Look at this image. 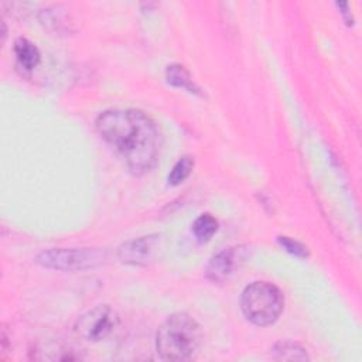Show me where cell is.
Segmentation results:
<instances>
[{
    "label": "cell",
    "instance_id": "cell-1",
    "mask_svg": "<svg viewBox=\"0 0 362 362\" xmlns=\"http://www.w3.org/2000/svg\"><path fill=\"white\" fill-rule=\"evenodd\" d=\"M95 126L100 137L119 154L133 174H146L157 164L161 151V133L146 112L109 109L96 117Z\"/></svg>",
    "mask_w": 362,
    "mask_h": 362
},
{
    "label": "cell",
    "instance_id": "cell-2",
    "mask_svg": "<svg viewBox=\"0 0 362 362\" xmlns=\"http://www.w3.org/2000/svg\"><path fill=\"white\" fill-rule=\"evenodd\" d=\"M201 327L187 313L171 314L156 332V352L161 361L184 362L198 352Z\"/></svg>",
    "mask_w": 362,
    "mask_h": 362
},
{
    "label": "cell",
    "instance_id": "cell-3",
    "mask_svg": "<svg viewBox=\"0 0 362 362\" xmlns=\"http://www.w3.org/2000/svg\"><path fill=\"white\" fill-rule=\"evenodd\" d=\"M243 315L259 327L274 324L284 308V297L280 288L269 281H253L245 287L240 296Z\"/></svg>",
    "mask_w": 362,
    "mask_h": 362
},
{
    "label": "cell",
    "instance_id": "cell-4",
    "mask_svg": "<svg viewBox=\"0 0 362 362\" xmlns=\"http://www.w3.org/2000/svg\"><path fill=\"white\" fill-rule=\"evenodd\" d=\"M106 260V252L96 247H58L41 252L35 262L54 270H85L96 267Z\"/></svg>",
    "mask_w": 362,
    "mask_h": 362
},
{
    "label": "cell",
    "instance_id": "cell-5",
    "mask_svg": "<svg viewBox=\"0 0 362 362\" xmlns=\"http://www.w3.org/2000/svg\"><path fill=\"white\" fill-rule=\"evenodd\" d=\"M119 322L120 318L116 310L107 304H100L88 310L75 321L74 332L83 341L99 342L110 337Z\"/></svg>",
    "mask_w": 362,
    "mask_h": 362
},
{
    "label": "cell",
    "instance_id": "cell-6",
    "mask_svg": "<svg viewBox=\"0 0 362 362\" xmlns=\"http://www.w3.org/2000/svg\"><path fill=\"white\" fill-rule=\"evenodd\" d=\"M247 253L249 250L243 245L229 246L219 250L206 264V277L214 283H223L229 280L242 267Z\"/></svg>",
    "mask_w": 362,
    "mask_h": 362
},
{
    "label": "cell",
    "instance_id": "cell-7",
    "mask_svg": "<svg viewBox=\"0 0 362 362\" xmlns=\"http://www.w3.org/2000/svg\"><path fill=\"white\" fill-rule=\"evenodd\" d=\"M160 247L158 235H147L130 239L120 245L117 256L120 262L132 266H147L151 263Z\"/></svg>",
    "mask_w": 362,
    "mask_h": 362
},
{
    "label": "cell",
    "instance_id": "cell-8",
    "mask_svg": "<svg viewBox=\"0 0 362 362\" xmlns=\"http://www.w3.org/2000/svg\"><path fill=\"white\" fill-rule=\"evenodd\" d=\"M13 49L16 54V59L23 69L33 71L40 64V59H41L40 49L30 40L23 38V37L17 38L14 41Z\"/></svg>",
    "mask_w": 362,
    "mask_h": 362
},
{
    "label": "cell",
    "instance_id": "cell-9",
    "mask_svg": "<svg viewBox=\"0 0 362 362\" xmlns=\"http://www.w3.org/2000/svg\"><path fill=\"white\" fill-rule=\"evenodd\" d=\"M270 355L276 361H307L310 359L307 351L297 342L284 339L276 342L270 348Z\"/></svg>",
    "mask_w": 362,
    "mask_h": 362
},
{
    "label": "cell",
    "instance_id": "cell-10",
    "mask_svg": "<svg viewBox=\"0 0 362 362\" xmlns=\"http://www.w3.org/2000/svg\"><path fill=\"white\" fill-rule=\"evenodd\" d=\"M165 78L167 82L177 86V88H182L191 93L199 95L201 89L199 86L195 83V81L192 79V76L189 75V72L180 64H171L165 68Z\"/></svg>",
    "mask_w": 362,
    "mask_h": 362
},
{
    "label": "cell",
    "instance_id": "cell-11",
    "mask_svg": "<svg viewBox=\"0 0 362 362\" xmlns=\"http://www.w3.org/2000/svg\"><path fill=\"white\" fill-rule=\"evenodd\" d=\"M218 230V221L209 215H199L192 223V233L199 242H208Z\"/></svg>",
    "mask_w": 362,
    "mask_h": 362
},
{
    "label": "cell",
    "instance_id": "cell-12",
    "mask_svg": "<svg viewBox=\"0 0 362 362\" xmlns=\"http://www.w3.org/2000/svg\"><path fill=\"white\" fill-rule=\"evenodd\" d=\"M194 168V158L189 157V156H182L177 160V163L173 165L168 177H167V181L170 185H180L181 182H184L191 171Z\"/></svg>",
    "mask_w": 362,
    "mask_h": 362
},
{
    "label": "cell",
    "instance_id": "cell-13",
    "mask_svg": "<svg viewBox=\"0 0 362 362\" xmlns=\"http://www.w3.org/2000/svg\"><path fill=\"white\" fill-rule=\"evenodd\" d=\"M277 242L286 252H288V253H291L297 257H307L308 256L307 247L301 242H298V240H296L290 236H277Z\"/></svg>",
    "mask_w": 362,
    "mask_h": 362
}]
</instances>
